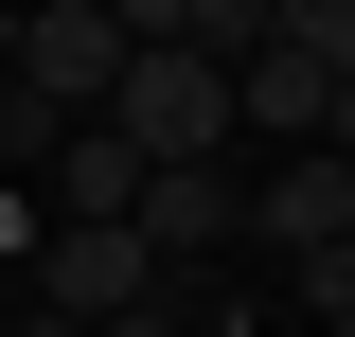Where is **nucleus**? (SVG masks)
<instances>
[{
  "label": "nucleus",
  "instance_id": "f257e3e1",
  "mask_svg": "<svg viewBox=\"0 0 355 337\" xmlns=\"http://www.w3.org/2000/svg\"><path fill=\"white\" fill-rule=\"evenodd\" d=\"M107 142H125L142 178H196V160H231V71H214V53H178V36H125Z\"/></svg>",
  "mask_w": 355,
  "mask_h": 337
},
{
  "label": "nucleus",
  "instance_id": "f03ea898",
  "mask_svg": "<svg viewBox=\"0 0 355 337\" xmlns=\"http://www.w3.org/2000/svg\"><path fill=\"white\" fill-rule=\"evenodd\" d=\"M0 89H36L53 125H107V89H125V0H36Z\"/></svg>",
  "mask_w": 355,
  "mask_h": 337
},
{
  "label": "nucleus",
  "instance_id": "7ed1b4c3",
  "mask_svg": "<svg viewBox=\"0 0 355 337\" xmlns=\"http://www.w3.org/2000/svg\"><path fill=\"white\" fill-rule=\"evenodd\" d=\"M36 302L53 320H142V302H160V266H142V231H36Z\"/></svg>",
  "mask_w": 355,
  "mask_h": 337
},
{
  "label": "nucleus",
  "instance_id": "20e7f679",
  "mask_svg": "<svg viewBox=\"0 0 355 337\" xmlns=\"http://www.w3.org/2000/svg\"><path fill=\"white\" fill-rule=\"evenodd\" d=\"M266 53H302V71H355V0H266Z\"/></svg>",
  "mask_w": 355,
  "mask_h": 337
},
{
  "label": "nucleus",
  "instance_id": "39448f33",
  "mask_svg": "<svg viewBox=\"0 0 355 337\" xmlns=\"http://www.w3.org/2000/svg\"><path fill=\"white\" fill-rule=\"evenodd\" d=\"M0 337H89V320H53V302H18V320H0Z\"/></svg>",
  "mask_w": 355,
  "mask_h": 337
},
{
  "label": "nucleus",
  "instance_id": "423d86ee",
  "mask_svg": "<svg viewBox=\"0 0 355 337\" xmlns=\"http://www.w3.org/2000/svg\"><path fill=\"white\" fill-rule=\"evenodd\" d=\"M338 266H355V231H338Z\"/></svg>",
  "mask_w": 355,
  "mask_h": 337
}]
</instances>
